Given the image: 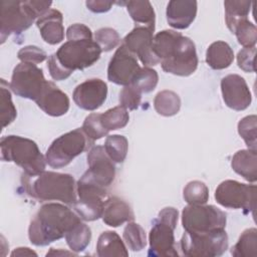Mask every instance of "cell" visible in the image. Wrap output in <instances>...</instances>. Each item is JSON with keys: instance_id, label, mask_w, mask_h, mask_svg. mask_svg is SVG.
Segmentation results:
<instances>
[{"instance_id": "6da1fadb", "label": "cell", "mask_w": 257, "mask_h": 257, "mask_svg": "<svg viewBox=\"0 0 257 257\" xmlns=\"http://www.w3.org/2000/svg\"><path fill=\"white\" fill-rule=\"evenodd\" d=\"M153 51L168 73L180 76L191 75L198 66L194 42L180 32L163 30L153 40Z\"/></svg>"}, {"instance_id": "7a4b0ae2", "label": "cell", "mask_w": 257, "mask_h": 257, "mask_svg": "<svg viewBox=\"0 0 257 257\" xmlns=\"http://www.w3.org/2000/svg\"><path fill=\"white\" fill-rule=\"evenodd\" d=\"M79 216L59 203H47L40 207L28 228V237L35 246H46L65 237L66 233L80 223Z\"/></svg>"}, {"instance_id": "3957f363", "label": "cell", "mask_w": 257, "mask_h": 257, "mask_svg": "<svg viewBox=\"0 0 257 257\" xmlns=\"http://www.w3.org/2000/svg\"><path fill=\"white\" fill-rule=\"evenodd\" d=\"M23 186L28 195L38 201H60L66 205L76 202L74 178L69 174L42 172L36 176H24Z\"/></svg>"}, {"instance_id": "277c9868", "label": "cell", "mask_w": 257, "mask_h": 257, "mask_svg": "<svg viewBox=\"0 0 257 257\" xmlns=\"http://www.w3.org/2000/svg\"><path fill=\"white\" fill-rule=\"evenodd\" d=\"M50 1H1L0 36L1 43L14 33L20 34L28 29L34 20L44 15L51 6Z\"/></svg>"}, {"instance_id": "5b68a950", "label": "cell", "mask_w": 257, "mask_h": 257, "mask_svg": "<svg viewBox=\"0 0 257 257\" xmlns=\"http://www.w3.org/2000/svg\"><path fill=\"white\" fill-rule=\"evenodd\" d=\"M0 151L2 161L13 162L27 176H36L45 170L46 160L32 140L19 136L3 137Z\"/></svg>"}, {"instance_id": "8992f818", "label": "cell", "mask_w": 257, "mask_h": 257, "mask_svg": "<svg viewBox=\"0 0 257 257\" xmlns=\"http://www.w3.org/2000/svg\"><path fill=\"white\" fill-rule=\"evenodd\" d=\"M178 215V210L173 207H166L160 211L149 235V256H178L174 237Z\"/></svg>"}, {"instance_id": "52a82bcc", "label": "cell", "mask_w": 257, "mask_h": 257, "mask_svg": "<svg viewBox=\"0 0 257 257\" xmlns=\"http://www.w3.org/2000/svg\"><path fill=\"white\" fill-rule=\"evenodd\" d=\"M101 49L92 38L67 40L54 53L61 66L72 73L76 69H84L95 63Z\"/></svg>"}, {"instance_id": "ba28073f", "label": "cell", "mask_w": 257, "mask_h": 257, "mask_svg": "<svg viewBox=\"0 0 257 257\" xmlns=\"http://www.w3.org/2000/svg\"><path fill=\"white\" fill-rule=\"evenodd\" d=\"M92 143L82 128L68 132L52 142L45 155L46 163L55 169L65 167Z\"/></svg>"}, {"instance_id": "9c48e42d", "label": "cell", "mask_w": 257, "mask_h": 257, "mask_svg": "<svg viewBox=\"0 0 257 257\" xmlns=\"http://www.w3.org/2000/svg\"><path fill=\"white\" fill-rule=\"evenodd\" d=\"M180 246L185 256H221L228 249V236L225 229L205 233L185 232L181 238Z\"/></svg>"}, {"instance_id": "30bf717a", "label": "cell", "mask_w": 257, "mask_h": 257, "mask_svg": "<svg viewBox=\"0 0 257 257\" xmlns=\"http://www.w3.org/2000/svg\"><path fill=\"white\" fill-rule=\"evenodd\" d=\"M226 221V214L213 205H189L182 212V225L189 233L225 229Z\"/></svg>"}, {"instance_id": "8fae6325", "label": "cell", "mask_w": 257, "mask_h": 257, "mask_svg": "<svg viewBox=\"0 0 257 257\" xmlns=\"http://www.w3.org/2000/svg\"><path fill=\"white\" fill-rule=\"evenodd\" d=\"M215 199L223 207L242 209L245 214L252 212L255 216L256 186L254 185L226 180L217 187Z\"/></svg>"}, {"instance_id": "7c38bea8", "label": "cell", "mask_w": 257, "mask_h": 257, "mask_svg": "<svg viewBox=\"0 0 257 257\" xmlns=\"http://www.w3.org/2000/svg\"><path fill=\"white\" fill-rule=\"evenodd\" d=\"M47 80L44 78L43 71L36 64L21 62L17 64L13 70L10 88L18 96L36 101Z\"/></svg>"}, {"instance_id": "4fadbf2b", "label": "cell", "mask_w": 257, "mask_h": 257, "mask_svg": "<svg viewBox=\"0 0 257 257\" xmlns=\"http://www.w3.org/2000/svg\"><path fill=\"white\" fill-rule=\"evenodd\" d=\"M87 164L88 170L81 176L80 180L107 190L114 181L115 167L104 147L91 148L87 154Z\"/></svg>"}, {"instance_id": "5bb4252c", "label": "cell", "mask_w": 257, "mask_h": 257, "mask_svg": "<svg viewBox=\"0 0 257 257\" xmlns=\"http://www.w3.org/2000/svg\"><path fill=\"white\" fill-rule=\"evenodd\" d=\"M76 192L78 199L73 204V208L79 218L84 221H94L100 218L104 204L102 199L107 191L78 181Z\"/></svg>"}, {"instance_id": "9a60e30c", "label": "cell", "mask_w": 257, "mask_h": 257, "mask_svg": "<svg viewBox=\"0 0 257 257\" xmlns=\"http://www.w3.org/2000/svg\"><path fill=\"white\" fill-rule=\"evenodd\" d=\"M140 69L137 56L121 44L108 63L107 78L118 85H130Z\"/></svg>"}, {"instance_id": "2e32d148", "label": "cell", "mask_w": 257, "mask_h": 257, "mask_svg": "<svg viewBox=\"0 0 257 257\" xmlns=\"http://www.w3.org/2000/svg\"><path fill=\"white\" fill-rule=\"evenodd\" d=\"M155 30L147 26L135 27L124 38L122 44L146 66L157 65L160 60L153 51V33Z\"/></svg>"}, {"instance_id": "e0dca14e", "label": "cell", "mask_w": 257, "mask_h": 257, "mask_svg": "<svg viewBox=\"0 0 257 257\" xmlns=\"http://www.w3.org/2000/svg\"><path fill=\"white\" fill-rule=\"evenodd\" d=\"M221 91L225 104L234 110L246 109L252 100L245 79L238 74H229L221 80Z\"/></svg>"}, {"instance_id": "ac0fdd59", "label": "cell", "mask_w": 257, "mask_h": 257, "mask_svg": "<svg viewBox=\"0 0 257 257\" xmlns=\"http://www.w3.org/2000/svg\"><path fill=\"white\" fill-rule=\"evenodd\" d=\"M107 95V85L99 78L87 79L78 84L73 91L75 104L85 110H95L102 105Z\"/></svg>"}, {"instance_id": "d6986e66", "label": "cell", "mask_w": 257, "mask_h": 257, "mask_svg": "<svg viewBox=\"0 0 257 257\" xmlns=\"http://www.w3.org/2000/svg\"><path fill=\"white\" fill-rule=\"evenodd\" d=\"M36 104L48 115L60 116L69 109V98L53 82L47 81Z\"/></svg>"}, {"instance_id": "ffe728a7", "label": "cell", "mask_w": 257, "mask_h": 257, "mask_svg": "<svg viewBox=\"0 0 257 257\" xmlns=\"http://www.w3.org/2000/svg\"><path fill=\"white\" fill-rule=\"evenodd\" d=\"M197 2L192 0H172L167 6V21L176 29L188 28L195 20Z\"/></svg>"}, {"instance_id": "44dd1931", "label": "cell", "mask_w": 257, "mask_h": 257, "mask_svg": "<svg viewBox=\"0 0 257 257\" xmlns=\"http://www.w3.org/2000/svg\"><path fill=\"white\" fill-rule=\"evenodd\" d=\"M62 14L56 9H49L36 21L43 40L51 45L63 40L64 28L62 25Z\"/></svg>"}, {"instance_id": "7402d4cb", "label": "cell", "mask_w": 257, "mask_h": 257, "mask_svg": "<svg viewBox=\"0 0 257 257\" xmlns=\"http://www.w3.org/2000/svg\"><path fill=\"white\" fill-rule=\"evenodd\" d=\"M102 221L110 227H118L124 222H131L135 219L131 206L122 199L112 196L103 204L101 215Z\"/></svg>"}, {"instance_id": "603a6c76", "label": "cell", "mask_w": 257, "mask_h": 257, "mask_svg": "<svg viewBox=\"0 0 257 257\" xmlns=\"http://www.w3.org/2000/svg\"><path fill=\"white\" fill-rule=\"evenodd\" d=\"M232 169L246 181L254 183L257 180V154L253 150L238 151L232 158Z\"/></svg>"}, {"instance_id": "cb8c5ba5", "label": "cell", "mask_w": 257, "mask_h": 257, "mask_svg": "<svg viewBox=\"0 0 257 257\" xmlns=\"http://www.w3.org/2000/svg\"><path fill=\"white\" fill-rule=\"evenodd\" d=\"M234 52L225 41H215L207 49L206 62L213 69H224L231 65Z\"/></svg>"}, {"instance_id": "d4e9b609", "label": "cell", "mask_w": 257, "mask_h": 257, "mask_svg": "<svg viewBox=\"0 0 257 257\" xmlns=\"http://www.w3.org/2000/svg\"><path fill=\"white\" fill-rule=\"evenodd\" d=\"M96 254L99 257L124 256L128 255L125 245L120 237L113 231L102 232L96 243Z\"/></svg>"}, {"instance_id": "484cf974", "label": "cell", "mask_w": 257, "mask_h": 257, "mask_svg": "<svg viewBox=\"0 0 257 257\" xmlns=\"http://www.w3.org/2000/svg\"><path fill=\"white\" fill-rule=\"evenodd\" d=\"M126 10L136 23H142L155 30V11L149 1H127L124 2Z\"/></svg>"}, {"instance_id": "4316f807", "label": "cell", "mask_w": 257, "mask_h": 257, "mask_svg": "<svg viewBox=\"0 0 257 257\" xmlns=\"http://www.w3.org/2000/svg\"><path fill=\"white\" fill-rule=\"evenodd\" d=\"M225 21L229 30L233 33L237 24L247 19L251 8L250 1H225Z\"/></svg>"}, {"instance_id": "83f0119b", "label": "cell", "mask_w": 257, "mask_h": 257, "mask_svg": "<svg viewBox=\"0 0 257 257\" xmlns=\"http://www.w3.org/2000/svg\"><path fill=\"white\" fill-rule=\"evenodd\" d=\"M154 107L156 111L164 116H172L179 112L181 99L172 90H162L155 96Z\"/></svg>"}, {"instance_id": "f1b7e54d", "label": "cell", "mask_w": 257, "mask_h": 257, "mask_svg": "<svg viewBox=\"0 0 257 257\" xmlns=\"http://www.w3.org/2000/svg\"><path fill=\"white\" fill-rule=\"evenodd\" d=\"M231 254L236 257H256L257 230L255 228L244 230L237 243L232 247Z\"/></svg>"}, {"instance_id": "f546056e", "label": "cell", "mask_w": 257, "mask_h": 257, "mask_svg": "<svg viewBox=\"0 0 257 257\" xmlns=\"http://www.w3.org/2000/svg\"><path fill=\"white\" fill-rule=\"evenodd\" d=\"M90 238V228L81 222L72 227L65 235L66 243L73 252L83 251L88 246Z\"/></svg>"}, {"instance_id": "4dcf8cb0", "label": "cell", "mask_w": 257, "mask_h": 257, "mask_svg": "<svg viewBox=\"0 0 257 257\" xmlns=\"http://www.w3.org/2000/svg\"><path fill=\"white\" fill-rule=\"evenodd\" d=\"M100 120L105 130L109 132L124 127L130 120V115L126 108L118 105L100 113Z\"/></svg>"}, {"instance_id": "1f68e13d", "label": "cell", "mask_w": 257, "mask_h": 257, "mask_svg": "<svg viewBox=\"0 0 257 257\" xmlns=\"http://www.w3.org/2000/svg\"><path fill=\"white\" fill-rule=\"evenodd\" d=\"M128 143L125 137L119 135L108 136L104 143V150L115 163H122L126 157Z\"/></svg>"}, {"instance_id": "d6a6232c", "label": "cell", "mask_w": 257, "mask_h": 257, "mask_svg": "<svg viewBox=\"0 0 257 257\" xmlns=\"http://www.w3.org/2000/svg\"><path fill=\"white\" fill-rule=\"evenodd\" d=\"M123 240L132 251H141L147 245L146 232L143 227L134 222H130L123 230Z\"/></svg>"}, {"instance_id": "836d02e7", "label": "cell", "mask_w": 257, "mask_h": 257, "mask_svg": "<svg viewBox=\"0 0 257 257\" xmlns=\"http://www.w3.org/2000/svg\"><path fill=\"white\" fill-rule=\"evenodd\" d=\"M183 197L189 205H203L209 199V189L201 181H191L184 188Z\"/></svg>"}, {"instance_id": "e575fe53", "label": "cell", "mask_w": 257, "mask_h": 257, "mask_svg": "<svg viewBox=\"0 0 257 257\" xmlns=\"http://www.w3.org/2000/svg\"><path fill=\"white\" fill-rule=\"evenodd\" d=\"M158 72L150 67H141L132 81V85L138 88L142 93H148L155 89L158 84Z\"/></svg>"}, {"instance_id": "d590c367", "label": "cell", "mask_w": 257, "mask_h": 257, "mask_svg": "<svg viewBox=\"0 0 257 257\" xmlns=\"http://www.w3.org/2000/svg\"><path fill=\"white\" fill-rule=\"evenodd\" d=\"M257 116L255 114L247 115L238 122V133L244 140L249 150L256 151L257 138Z\"/></svg>"}, {"instance_id": "8d00e7d4", "label": "cell", "mask_w": 257, "mask_h": 257, "mask_svg": "<svg viewBox=\"0 0 257 257\" xmlns=\"http://www.w3.org/2000/svg\"><path fill=\"white\" fill-rule=\"evenodd\" d=\"M0 90H1V120H2V127H5L16 118L17 111L11 99V92L8 89V83L4 79H1Z\"/></svg>"}, {"instance_id": "74e56055", "label": "cell", "mask_w": 257, "mask_h": 257, "mask_svg": "<svg viewBox=\"0 0 257 257\" xmlns=\"http://www.w3.org/2000/svg\"><path fill=\"white\" fill-rule=\"evenodd\" d=\"M233 33H235L238 42L244 47L255 46L257 40V29L248 19L240 21L235 27Z\"/></svg>"}, {"instance_id": "f35d334b", "label": "cell", "mask_w": 257, "mask_h": 257, "mask_svg": "<svg viewBox=\"0 0 257 257\" xmlns=\"http://www.w3.org/2000/svg\"><path fill=\"white\" fill-rule=\"evenodd\" d=\"M81 128L92 142L101 139L108 133V131H106L101 123L100 113H90L87 115Z\"/></svg>"}, {"instance_id": "ab89813d", "label": "cell", "mask_w": 257, "mask_h": 257, "mask_svg": "<svg viewBox=\"0 0 257 257\" xmlns=\"http://www.w3.org/2000/svg\"><path fill=\"white\" fill-rule=\"evenodd\" d=\"M94 41L98 44L101 51H110L117 46L120 38L116 30L109 27H103L95 31Z\"/></svg>"}, {"instance_id": "60d3db41", "label": "cell", "mask_w": 257, "mask_h": 257, "mask_svg": "<svg viewBox=\"0 0 257 257\" xmlns=\"http://www.w3.org/2000/svg\"><path fill=\"white\" fill-rule=\"evenodd\" d=\"M142 92L134 85H125L119 92V103L126 109H137L141 103Z\"/></svg>"}, {"instance_id": "b9f144b4", "label": "cell", "mask_w": 257, "mask_h": 257, "mask_svg": "<svg viewBox=\"0 0 257 257\" xmlns=\"http://www.w3.org/2000/svg\"><path fill=\"white\" fill-rule=\"evenodd\" d=\"M18 58L21 60V62L26 63H32L37 64L42 61H44L47 57V54L44 50L37 46L28 45L23 48H21L17 53Z\"/></svg>"}, {"instance_id": "7bdbcfd3", "label": "cell", "mask_w": 257, "mask_h": 257, "mask_svg": "<svg viewBox=\"0 0 257 257\" xmlns=\"http://www.w3.org/2000/svg\"><path fill=\"white\" fill-rule=\"evenodd\" d=\"M256 47H244L238 52L237 63L238 66L245 72H254V57H255Z\"/></svg>"}, {"instance_id": "ee69618b", "label": "cell", "mask_w": 257, "mask_h": 257, "mask_svg": "<svg viewBox=\"0 0 257 257\" xmlns=\"http://www.w3.org/2000/svg\"><path fill=\"white\" fill-rule=\"evenodd\" d=\"M47 67L51 77L54 80H64L70 76V72L65 70L55 57V54H51L47 60Z\"/></svg>"}, {"instance_id": "f6af8a7d", "label": "cell", "mask_w": 257, "mask_h": 257, "mask_svg": "<svg viewBox=\"0 0 257 257\" xmlns=\"http://www.w3.org/2000/svg\"><path fill=\"white\" fill-rule=\"evenodd\" d=\"M66 38L67 40L92 38V33H91V30L86 25L81 23H75L67 28Z\"/></svg>"}, {"instance_id": "bcb514c9", "label": "cell", "mask_w": 257, "mask_h": 257, "mask_svg": "<svg viewBox=\"0 0 257 257\" xmlns=\"http://www.w3.org/2000/svg\"><path fill=\"white\" fill-rule=\"evenodd\" d=\"M85 4L90 11L94 13H102V12L108 11L113 5V2L103 1V0H92V1H86Z\"/></svg>"}, {"instance_id": "7dc6e473", "label": "cell", "mask_w": 257, "mask_h": 257, "mask_svg": "<svg viewBox=\"0 0 257 257\" xmlns=\"http://www.w3.org/2000/svg\"><path fill=\"white\" fill-rule=\"evenodd\" d=\"M37 256V254L32 251L31 249L27 248V247H19L16 248L12 253L11 256Z\"/></svg>"}, {"instance_id": "c3c4849f", "label": "cell", "mask_w": 257, "mask_h": 257, "mask_svg": "<svg viewBox=\"0 0 257 257\" xmlns=\"http://www.w3.org/2000/svg\"><path fill=\"white\" fill-rule=\"evenodd\" d=\"M49 255H74L72 252H66V251H54V249L53 248H51V250H50V252H48L47 254H46V256H49Z\"/></svg>"}]
</instances>
